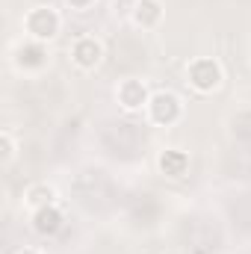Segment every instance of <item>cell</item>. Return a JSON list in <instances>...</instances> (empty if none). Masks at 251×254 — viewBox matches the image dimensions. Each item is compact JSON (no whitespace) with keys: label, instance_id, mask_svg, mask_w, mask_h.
Listing matches in <instances>:
<instances>
[{"label":"cell","instance_id":"12","mask_svg":"<svg viewBox=\"0 0 251 254\" xmlns=\"http://www.w3.org/2000/svg\"><path fill=\"white\" fill-rule=\"evenodd\" d=\"M65 3H68L71 9H77V12H86V9H89L95 0H65Z\"/></svg>","mask_w":251,"mask_h":254},{"label":"cell","instance_id":"10","mask_svg":"<svg viewBox=\"0 0 251 254\" xmlns=\"http://www.w3.org/2000/svg\"><path fill=\"white\" fill-rule=\"evenodd\" d=\"M54 198H57V190H54V187H48V184H36V187H30L27 195H24V201H27L33 210L54 204Z\"/></svg>","mask_w":251,"mask_h":254},{"label":"cell","instance_id":"9","mask_svg":"<svg viewBox=\"0 0 251 254\" xmlns=\"http://www.w3.org/2000/svg\"><path fill=\"white\" fill-rule=\"evenodd\" d=\"M157 166H160V172L166 178H184L189 169V154L187 151H178V148H169V151L160 154Z\"/></svg>","mask_w":251,"mask_h":254},{"label":"cell","instance_id":"3","mask_svg":"<svg viewBox=\"0 0 251 254\" xmlns=\"http://www.w3.org/2000/svg\"><path fill=\"white\" fill-rule=\"evenodd\" d=\"M181 113H184L181 98L172 95V92H154L151 101H148V116H151L154 125H160V127L175 125L181 119Z\"/></svg>","mask_w":251,"mask_h":254},{"label":"cell","instance_id":"6","mask_svg":"<svg viewBox=\"0 0 251 254\" xmlns=\"http://www.w3.org/2000/svg\"><path fill=\"white\" fill-rule=\"evenodd\" d=\"M15 65L24 68V71H39V68H45V65H48V51H45V45H42V42H27V45H21L18 54H15Z\"/></svg>","mask_w":251,"mask_h":254},{"label":"cell","instance_id":"8","mask_svg":"<svg viewBox=\"0 0 251 254\" xmlns=\"http://www.w3.org/2000/svg\"><path fill=\"white\" fill-rule=\"evenodd\" d=\"M163 21V3L160 0H136L133 6V24L142 30H154Z\"/></svg>","mask_w":251,"mask_h":254},{"label":"cell","instance_id":"1","mask_svg":"<svg viewBox=\"0 0 251 254\" xmlns=\"http://www.w3.org/2000/svg\"><path fill=\"white\" fill-rule=\"evenodd\" d=\"M60 15L51 9V6H36V9H30L27 12V18H24V30L30 33V39L33 42H51V39H57V33H60Z\"/></svg>","mask_w":251,"mask_h":254},{"label":"cell","instance_id":"4","mask_svg":"<svg viewBox=\"0 0 251 254\" xmlns=\"http://www.w3.org/2000/svg\"><path fill=\"white\" fill-rule=\"evenodd\" d=\"M71 60H74L77 68L92 71V68H98L101 60H104V45H101L95 36H83V39L74 42V48H71Z\"/></svg>","mask_w":251,"mask_h":254},{"label":"cell","instance_id":"5","mask_svg":"<svg viewBox=\"0 0 251 254\" xmlns=\"http://www.w3.org/2000/svg\"><path fill=\"white\" fill-rule=\"evenodd\" d=\"M148 101H151V92H148V86L142 80H125L119 86V104L127 113H136V110L148 107Z\"/></svg>","mask_w":251,"mask_h":254},{"label":"cell","instance_id":"13","mask_svg":"<svg viewBox=\"0 0 251 254\" xmlns=\"http://www.w3.org/2000/svg\"><path fill=\"white\" fill-rule=\"evenodd\" d=\"M18 254H39V252H33V249H24V252H18Z\"/></svg>","mask_w":251,"mask_h":254},{"label":"cell","instance_id":"7","mask_svg":"<svg viewBox=\"0 0 251 254\" xmlns=\"http://www.w3.org/2000/svg\"><path fill=\"white\" fill-rule=\"evenodd\" d=\"M33 228H36V234H42V237H54V234L63 228V213L57 210V204H48V207L33 210Z\"/></svg>","mask_w":251,"mask_h":254},{"label":"cell","instance_id":"2","mask_svg":"<svg viewBox=\"0 0 251 254\" xmlns=\"http://www.w3.org/2000/svg\"><path fill=\"white\" fill-rule=\"evenodd\" d=\"M187 74H189V86L195 92H201V95L216 92L222 86V65L216 63V60H210V57H201V60L189 63Z\"/></svg>","mask_w":251,"mask_h":254},{"label":"cell","instance_id":"11","mask_svg":"<svg viewBox=\"0 0 251 254\" xmlns=\"http://www.w3.org/2000/svg\"><path fill=\"white\" fill-rule=\"evenodd\" d=\"M0 148H3V163L9 166V163L15 160V139H12V133H9V130H3V133H0Z\"/></svg>","mask_w":251,"mask_h":254}]
</instances>
